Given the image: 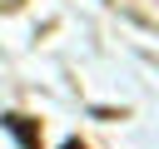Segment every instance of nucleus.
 <instances>
[{
  "label": "nucleus",
  "instance_id": "2",
  "mask_svg": "<svg viewBox=\"0 0 159 149\" xmlns=\"http://www.w3.org/2000/svg\"><path fill=\"white\" fill-rule=\"evenodd\" d=\"M60 149H84V144H80V139H70V144H60Z\"/></svg>",
  "mask_w": 159,
  "mask_h": 149
},
{
  "label": "nucleus",
  "instance_id": "1",
  "mask_svg": "<svg viewBox=\"0 0 159 149\" xmlns=\"http://www.w3.org/2000/svg\"><path fill=\"white\" fill-rule=\"evenodd\" d=\"M0 124L20 139V149H40V119H30V114H5Z\"/></svg>",
  "mask_w": 159,
  "mask_h": 149
}]
</instances>
